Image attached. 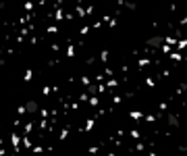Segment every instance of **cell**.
I'll list each match as a JSON object with an SVG mask.
<instances>
[{
    "label": "cell",
    "instance_id": "obj_1",
    "mask_svg": "<svg viewBox=\"0 0 187 156\" xmlns=\"http://www.w3.org/2000/svg\"><path fill=\"white\" fill-rule=\"evenodd\" d=\"M25 110H27V112H35V110H37V102H34V100H29V102L25 104Z\"/></svg>",
    "mask_w": 187,
    "mask_h": 156
},
{
    "label": "cell",
    "instance_id": "obj_2",
    "mask_svg": "<svg viewBox=\"0 0 187 156\" xmlns=\"http://www.w3.org/2000/svg\"><path fill=\"white\" fill-rule=\"evenodd\" d=\"M160 42H162L160 37H152V40H148L146 44H150V46H156V44H160Z\"/></svg>",
    "mask_w": 187,
    "mask_h": 156
}]
</instances>
